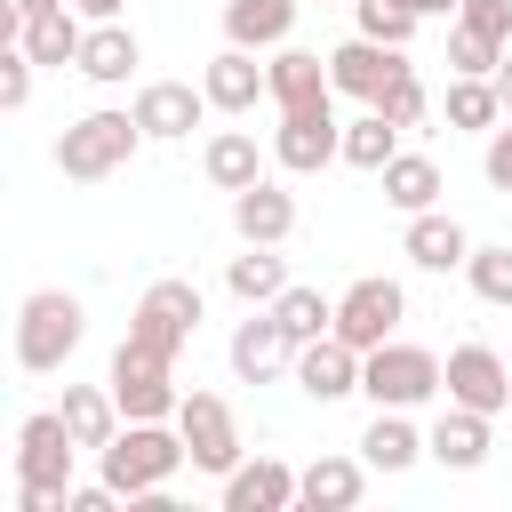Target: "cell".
Wrapping results in <instances>:
<instances>
[{
  "mask_svg": "<svg viewBox=\"0 0 512 512\" xmlns=\"http://www.w3.org/2000/svg\"><path fill=\"white\" fill-rule=\"evenodd\" d=\"M72 8H80V16H88V24H104V16H120V8H128V0H72Z\"/></svg>",
  "mask_w": 512,
  "mask_h": 512,
  "instance_id": "cell-42",
  "label": "cell"
},
{
  "mask_svg": "<svg viewBox=\"0 0 512 512\" xmlns=\"http://www.w3.org/2000/svg\"><path fill=\"white\" fill-rule=\"evenodd\" d=\"M448 400L456 408H480V416H504L512 408V368L488 344H456L448 352Z\"/></svg>",
  "mask_w": 512,
  "mask_h": 512,
  "instance_id": "cell-13",
  "label": "cell"
},
{
  "mask_svg": "<svg viewBox=\"0 0 512 512\" xmlns=\"http://www.w3.org/2000/svg\"><path fill=\"white\" fill-rule=\"evenodd\" d=\"M392 72H400V48H384V40H368V32H352L344 48H328V80H336V96L376 104V96L392 88Z\"/></svg>",
  "mask_w": 512,
  "mask_h": 512,
  "instance_id": "cell-15",
  "label": "cell"
},
{
  "mask_svg": "<svg viewBox=\"0 0 512 512\" xmlns=\"http://www.w3.org/2000/svg\"><path fill=\"white\" fill-rule=\"evenodd\" d=\"M408 264H424V272H456L464 256H472V232L456 224V216H440V208H424V216H408Z\"/></svg>",
  "mask_w": 512,
  "mask_h": 512,
  "instance_id": "cell-23",
  "label": "cell"
},
{
  "mask_svg": "<svg viewBox=\"0 0 512 512\" xmlns=\"http://www.w3.org/2000/svg\"><path fill=\"white\" fill-rule=\"evenodd\" d=\"M192 328H200V288L192 280H152L144 296H136V320H128V336H144L152 352H184L192 344Z\"/></svg>",
  "mask_w": 512,
  "mask_h": 512,
  "instance_id": "cell-8",
  "label": "cell"
},
{
  "mask_svg": "<svg viewBox=\"0 0 512 512\" xmlns=\"http://www.w3.org/2000/svg\"><path fill=\"white\" fill-rule=\"evenodd\" d=\"M232 232L256 240V248H280V240L296 232V192H280L272 176L248 184V192H232Z\"/></svg>",
  "mask_w": 512,
  "mask_h": 512,
  "instance_id": "cell-19",
  "label": "cell"
},
{
  "mask_svg": "<svg viewBox=\"0 0 512 512\" xmlns=\"http://www.w3.org/2000/svg\"><path fill=\"white\" fill-rule=\"evenodd\" d=\"M80 336H88V312L72 288H32L16 304V368L24 376H56L80 352Z\"/></svg>",
  "mask_w": 512,
  "mask_h": 512,
  "instance_id": "cell-3",
  "label": "cell"
},
{
  "mask_svg": "<svg viewBox=\"0 0 512 512\" xmlns=\"http://www.w3.org/2000/svg\"><path fill=\"white\" fill-rule=\"evenodd\" d=\"M128 112H136L144 144H184V136L200 128V112H216V104H208V88H192V80H144Z\"/></svg>",
  "mask_w": 512,
  "mask_h": 512,
  "instance_id": "cell-11",
  "label": "cell"
},
{
  "mask_svg": "<svg viewBox=\"0 0 512 512\" xmlns=\"http://www.w3.org/2000/svg\"><path fill=\"white\" fill-rule=\"evenodd\" d=\"M296 0H224V40L232 48H288Z\"/></svg>",
  "mask_w": 512,
  "mask_h": 512,
  "instance_id": "cell-24",
  "label": "cell"
},
{
  "mask_svg": "<svg viewBox=\"0 0 512 512\" xmlns=\"http://www.w3.org/2000/svg\"><path fill=\"white\" fill-rule=\"evenodd\" d=\"M456 24H472V32H488V40H512V0H464Z\"/></svg>",
  "mask_w": 512,
  "mask_h": 512,
  "instance_id": "cell-39",
  "label": "cell"
},
{
  "mask_svg": "<svg viewBox=\"0 0 512 512\" xmlns=\"http://www.w3.org/2000/svg\"><path fill=\"white\" fill-rule=\"evenodd\" d=\"M496 88H504V112H512V56L496 64Z\"/></svg>",
  "mask_w": 512,
  "mask_h": 512,
  "instance_id": "cell-44",
  "label": "cell"
},
{
  "mask_svg": "<svg viewBox=\"0 0 512 512\" xmlns=\"http://www.w3.org/2000/svg\"><path fill=\"white\" fill-rule=\"evenodd\" d=\"M200 168H208L216 192H248V184H264V152H256L248 128H216L208 152H200Z\"/></svg>",
  "mask_w": 512,
  "mask_h": 512,
  "instance_id": "cell-26",
  "label": "cell"
},
{
  "mask_svg": "<svg viewBox=\"0 0 512 512\" xmlns=\"http://www.w3.org/2000/svg\"><path fill=\"white\" fill-rule=\"evenodd\" d=\"M32 72H40L32 48L8 40V48H0V112H24V104H32Z\"/></svg>",
  "mask_w": 512,
  "mask_h": 512,
  "instance_id": "cell-38",
  "label": "cell"
},
{
  "mask_svg": "<svg viewBox=\"0 0 512 512\" xmlns=\"http://www.w3.org/2000/svg\"><path fill=\"white\" fill-rule=\"evenodd\" d=\"M64 424H72L80 448H112V432H120V400H112V384H64Z\"/></svg>",
  "mask_w": 512,
  "mask_h": 512,
  "instance_id": "cell-28",
  "label": "cell"
},
{
  "mask_svg": "<svg viewBox=\"0 0 512 512\" xmlns=\"http://www.w3.org/2000/svg\"><path fill=\"white\" fill-rule=\"evenodd\" d=\"M184 432H168V416H128L120 432H112V448H96V464H104V480L128 496V504H144V512H168V480L184 472Z\"/></svg>",
  "mask_w": 512,
  "mask_h": 512,
  "instance_id": "cell-1",
  "label": "cell"
},
{
  "mask_svg": "<svg viewBox=\"0 0 512 512\" xmlns=\"http://www.w3.org/2000/svg\"><path fill=\"white\" fill-rule=\"evenodd\" d=\"M136 144H144L136 112H80V120L56 136V168H64L72 184H104V176H120V168L136 160Z\"/></svg>",
  "mask_w": 512,
  "mask_h": 512,
  "instance_id": "cell-4",
  "label": "cell"
},
{
  "mask_svg": "<svg viewBox=\"0 0 512 512\" xmlns=\"http://www.w3.org/2000/svg\"><path fill=\"white\" fill-rule=\"evenodd\" d=\"M480 176L496 192H512V128H488V152H480Z\"/></svg>",
  "mask_w": 512,
  "mask_h": 512,
  "instance_id": "cell-40",
  "label": "cell"
},
{
  "mask_svg": "<svg viewBox=\"0 0 512 512\" xmlns=\"http://www.w3.org/2000/svg\"><path fill=\"white\" fill-rule=\"evenodd\" d=\"M328 96H336L328 56H312V48H280L272 56V104L280 112H304V104H328Z\"/></svg>",
  "mask_w": 512,
  "mask_h": 512,
  "instance_id": "cell-22",
  "label": "cell"
},
{
  "mask_svg": "<svg viewBox=\"0 0 512 512\" xmlns=\"http://www.w3.org/2000/svg\"><path fill=\"white\" fill-rule=\"evenodd\" d=\"M8 8H16L24 24H32V16H48V8H64V0H8Z\"/></svg>",
  "mask_w": 512,
  "mask_h": 512,
  "instance_id": "cell-43",
  "label": "cell"
},
{
  "mask_svg": "<svg viewBox=\"0 0 512 512\" xmlns=\"http://www.w3.org/2000/svg\"><path fill=\"white\" fill-rule=\"evenodd\" d=\"M496 120H504V88L480 80V72H456V80H448V128H472V136H480V128H496Z\"/></svg>",
  "mask_w": 512,
  "mask_h": 512,
  "instance_id": "cell-31",
  "label": "cell"
},
{
  "mask_svg": "<svg viewBox=\"0 0 512 512\" xmlns=\"http://www.w3.org/2000/svg\"><path fill=\"white\" fill-rule=\"evenodd\" d=\"M112 400H120V416H176V360L168 352H152L144 336H128L120 352H112Z\"/></svg>",
  "mask_w": 512,
  "mask_h": 512,
  "instance_id": "cell-6",
  "label": "cell"
},
{
  "mask_svg": "<svg viewBox=\"0 0 512 512\" xmlns=\"http://www.w3.org/2000/svg\"><path fill=\"white\" fill-rule=\"evenodd\" d=\"M488 424H496V416H480V408H456V400H448V408H440V424L424 432V448H432L448 472H472V464H488Z\"/></svg>",
  "mask_w": 512,
  "mask_h": 512,
  "instance_id": "cell-21",
  "label": "cell"
},
{
  "mask_svg": "<svg viewBox=\"0 0 512 512\" xmlns=\"http://www.w3.org/2000/svg\"><path fill=\"white\" fill-rule=\"evenodd\" d=\"M296 384H304V400H344V392H360V344H344L336 328L328 336H312V344H296Z\"/></svg>",
  "mask_w": 512,
  "mask_h": 512,
  "instance_id": "cell-14",
  "label": "cell"
},
{
  "mask_svg": "<svg viewBox=\"0 0 512 512\" xmlns=\"http://www.w3.org/2000/svg\"><path fill=\"white\" fill-rule=\"evenodd\" d=\"M384 200H392L400 216H424V208L440 200V160H424V152H392V160H384Z\"/></svg>",
  "mask_w": 512,
  "mask_h": 512,
  "instance_id": "cell-29",
  "label": "cell"
},
{
  "mask_svg": "<svg viewBox=\"0 0 512 512\" xmlns=\"http://www.w3.org/2000/svg\"><path fill=\"white\" fill-rule=\"evenodd\" d=\"M200 88H208L216 112L240 120V112H256V96H272V64H256V48H232V40H224V56H208Z\"/></svg>",
  "mask_w": 512,
  "mask_h": 512,
  "instance_id": "cell-16",
  "label": "cell"
},
{
  "mask_svg": "<svg viewBox=\"0 0 512 512\" xmlns=\"http://www.w3.org/2000/svg\"><path fill=\"white\" fill-rule=\"evenodd\" d=\"M400 136H408V128H392V120L368 104L360 120H344V160H352V168H368V176H384V160L400 152Z\"/></svg>",
  "mask_w": 512,
  "mask_h": 512,
  "instance_id": "cell-32",
  "label": "cell"
},
{
  "mask_svg": "<svg viewBox=\"0 0 512 512\" xmlns=\"http://www.w3.org/2000/svg\"><path fill=\"white\" fill-rule=\"evenodd\" d=\"M272 160H280L288 176H320L328 160H344V120H336V96H328V104H304V112H280Z\"/></svg>",
  "mask_w": 512,
  "mask_h": 512,
  "instance_id": "cell-7",
  "label": "cell"
},
{
  "mask_svg": "<svg viewBox=\"0 0 512 512\" xmlns=\"http://www.w3.org/2000/svg\"><path fill=\"white\" fill-rule=\"evenodd\" d=\"M360 456H368L376 472H408V464H416V456H432V448H424V432L408 424V408H376V416H368V432H360Z\"/></svg>",
  "mask_w": 512,
  "mask_h": 512,
  "instance_id": "cell-27",
  "label": "cell"
},
{
  "mask_svg": "<svg viewBox=\"0 0 512 512\" xmlns=\"http://www.w3.org/2000/svg\"><path fill=\"white\" fill-rule=\"evenodd\" d=\"M376 112H384L392 128H424V112H432V96H424V80H416V64H400V72H392V88L376 96Z\"/></svg>",
  "mask_w": 512,
  "mask_h": 512,
  "instance_id": "cell-34",
  "label": "cell"
},
{
  "mask_svg": "<svg viewBox=\"0 0 512 512\" xmlns=\"http://www.w3.org/2000/svg\"><path fill=\"white\" fill-rule=\"evenodd\" d=\"M400 312H408L400 280L368 272V280H352V288L336 296V336H344V344H360V352H376V344H384V336L400 328Z\"/></svg>",
  "mask_w": 512,
  "mask_h": 512,
  "instance_id": "cell-10",
  "label": "cell"
},
{
  "mask_svg": "<svg viewBox=\"0 0 512 512\" xmlns=\"http://www.w3.org/2000/svg\"><path fill=\"white\" fill-rule=\"evenodd\" d=\"M360 392H368L376 408H424L432 392H448V360L424 352V344L384 336L376 352H360Z\"/></svg>",
  "mask_w": 512,
  "mask_h": 512,
  "instance_id": "cell-5",
  "label": "cell"
},
{
  "mask_svg": "<svg viewBox=\"0 0 512 512\" xmlns=\"http://www.w3.org/2000/svg\"><path fill=\"white\" fill-rule=\"evenodd\" d=\"M272 312H280V328H288L296 344H312V336H328V328H336V296H320V288H296V280L280 288V304H272Z\"/></svg>",
  "mask_w": 512,
  "mask_h": 512,
  "instance_id": "cell-33",
  "label": "cell"
},
{
  "mask_svg": "<svg viewBox=\"0 0 512 512\" xmlns=\"http://www.w3.org/2000/svg\"><path fill=\"white\" fill-rule=\"evenodd\" d=\"M296 504V464H280V456H240L232 472H224V512H288Z\"/></svg>",
  "mask_w": 512,
  "mask_h": 512,
  "instance_id": "cell-17",
  "label": "cell"
},
{
  "mask_svg": "<svg viewBox=\"0 0 512 512\" xmlns=\"http://www.w3.org/2000/svg\"><path fill=\"white\" fill-rule=\"evenodd\" d=\"M224 288H232L240 304H280V288H288V264H280L272 248H256V240H248V256H232V264H224Z\"/></svg>",
  "mask_w": 512,
  "mask_h": 512,
  "instance_id": "cell-30",
  "label": "cell"
},
{
  "mask_svg": "<svg viewBox=\"0 0 512 512\" xmlns=\"http://www.w3.org/2000/svg\"><path fill=\"white\" fill-rule=\"evenodd\" d=\"M400 8H408V16H456L464 0H400Z\"/></svg>",
  "mask_w": 512,
  "mask_h": 512,
  "instance_id": "cell-41",
  "label": "cell"
},
{
  "mask_svg": "<svg viewBox=\"0 0 512 512\" xmlns=\"http://www.w3.org/2000/svg\"><path fill=\"white\" fill-rule=\"evenodd\" d=\"M368 456H312L304 472H296V504H312V512H352L360 496H368Z\"/></svg>",
  "mask_w": 512,
  "mask_h": 512,
  "instance_id": "cell-18",
  "label": "cell"
},
{
  "mask_svg": "<svg viewBox=\"0 0 512 512\" xmlns=\"http://www.w3.org/2000/svg\"><path fill=\"white\" fill-rule=\"evenodd\" d=\"M24 48H32V64H48V72H64V64H80V40H88V16L64 0V8H48V16H32L24 32H16Z\"/></svg>",
  "mask_w": 512,
  "mask_h": 512,
  "instance_id": "cell-25",
  "label": "cell"
},
{
  "mask_svg": "<svg viewBox=\"0 0 512 512\" xmlns=\"http://www.w3.org/2000/svg\"><path fill=\"white\" fill-rule=\"evenodd\" d=\"M72 456H80V440H72L64 408L24 416V432H16V512H48V504H64V488H72Z\"/></svg>",
  "mask_w": 512,
  "mask_h": 512,
  "instance_id": "cell-2",
  "label": "cell"
},
{
  "mask_svg": "<svg viewBox=\"0 0 512 512\" xmlns=\"http://www.w3.org/2000/svg\"><path fill=\"white\" fill-rule=\"evenodd\" d=\"M176 432H184V448H192L200 472L224 480V472L240 464V424H232L224 392H184V400H176Z\"/></svg>",
  "mask_w": 512,
  "mask_h": 512,
  "instance_id": "cell-9",
  "label": "cell"
},
{
  "mask_svg": "<svg viewBox=\"0 0 512 512\" xmlns=\"http://www.w3.org/2000/svg\"><path fill=\"white\" fill-rule=\"evenodd\" d=\"M280 368H296V336L280 328L272 304H256V320L232 328V376H240V384H272Z\"/></svg>",
  "mask_w": 512,
  "mask_h": 512,
  "instance_id": "cell-12",
  "label": "cell"
},
{
  "mask_svg": "<svg viewBox=\"0 0 512 512\" xmlns=\"http://www.w3.org/2000/svg\"><path fill=\"white\" fill-rule=\"evenodd\" d=\"M448 64H456V72H480V80H496V64H504V40H488V32H472V24H456V32H448Z\"/></svg>",
  "mask_w": 512,
  "mask_h": 512,
  "instance_id": "cell-37",
  "label": "cell"
},
{
  "mask_svg": "<svg viewBox=\"0 0 512 512\" xmlns=\"http://www.w3.org/2000/svg\"><path fill=\"white\" fill-rule=\"evenodd\" d=\"M464 280L480 304H512V248H472L464 256Z\"/></svg>",
  "mask_w": 512,
  "mask_h": 512,
  "instance_id": "cell-36",
  "label": "cell"
},
{
  "mask_svg": "<svg viewBox=\"0 0 512 512\" xmlns=\"http://www.w3.org/2000/svg\"><path fill=\"white\" fill-rule=\"evenodd\" d=\"M352 16H360V32H368V40H384V48H408V40H416V24H424V16H408L400 0H352Z\"/></svg>",
  "mask_w": 512,
  "mask_h": 512,
  "instance_id": "cell-35",
  "label": "cell"
},
{
  "mask_svg": "<svg viewBox=\"0 0 512 512\" xmlns=\"http://www.w3.org/2000/svg\"><path fill=\"white\" fill-rule=\"evenodd\" d=\"M136 64H144L136 32H128L120 16H104V24H88V40H80V64H72V72H88L96 88H120V80H128Z\"/></svg>",
  "mask_w": 512,
  "mask_h": 512,
  "instance_id": "cell-20",
  "label": "cell"
}]
</instances>
